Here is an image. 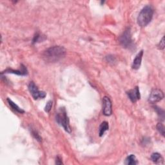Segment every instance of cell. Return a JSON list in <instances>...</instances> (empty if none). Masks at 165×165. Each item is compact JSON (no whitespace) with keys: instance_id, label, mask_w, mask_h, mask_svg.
Here are the masks:
<instances>
[{"instance_id":"cell-1","label":"cell","mask_w":165,"mask_h":165,"mask_svg":"<svg viewBox=\"0 0 165 165\" xmlns=\"http://www.w3.org/2000/svg\"><path fill=\"white\" fill-rule=\"evenodd\" d=\"M66 50L64 47L54 46L47 49L43 54V57L45 61L55 63L59 61L65 57Z\"/></svg>"},{"instance_id":"cell-2","label":"cell","mask_w":165,"mask_h":165,"mask_svg":"<svg viewBox=\"0 0 165 165\" xmlns=\"http://www.w3.org/2000/svg\"><path fill=\"white\" fill-rule=\"evenodd\" d=\"M154 10L150 6H146L141 10L138 17V23L141 27L148 25L153 17Z\"/></svg>"},{"instance_id":"cell-3","label":"cell","mask_w":165,"mask_h":165,"mask_svg":"<svg viewBox=\"0 0 165 165\" xmlns=\"http://www.w3.org/2000/svg\"><path fill=\"white\" fill-rule=\"evenodd\" d=\"M55 119L57 123L63 126L66 132H71V128L69 123V119L67 116V112L64 108H61L59 112L56 114Z\"/></svg>"},{"instance_id":"cell-4","label":"cell","mask_w":165,"mask_h":165,"mask_svg":"<svg viewBox=\"0 0 165 165\" xmlns=\"http://www.w3.org/2000/svg\"><path fill=\"white\" fill-rule=\"evenodd\" d=\"M119 41L123 47L126 48V49H129V48L132 47L133 45V42L132 40L130 28L128 27L127 29H126L123 34L121 35V36L119 37Z\"/></svg>"},{"instance_id":"cell-5","label":"cell","mask_w":165,"mask_h":165,"mask_svg":"<svg viewBox=\"0 0 165 165\" xmlns=\"http://www.w3.org/2000/svg\"><path fill=\"white\" fill-rule=\"evenodd\" d=\"M29 90L34 100H37L39 98H44L46 96V93L45 92H42V91L41 92L38 90L37 86L32 81L30 82L29 85Z\"/></svg>"},{"instance_id":"cell-6","label":"cell","mask_w":165,"mask_h":165,"mask_svg":"<svg viewBox=\"0 0 165 165\" xmlns=\"http://www.w3.org/2000/svg\"><path fill=\"white\" fill-rule=\"evenodd\" d=\"M164 98V94L161 90L154 89L149 96L148 101L150 103L154 104L162 100Z\"/></svg>"},{"instance_id":"cell-7","label":"cell","mask_w":165,"mask_h":165,"mask_svg":"<svg viewBox=\"0 0 165 165\" xmlns=\"http://www.w3.org/2000/svg\"><path fill=\"white\" fill-rule=\"evenodd\" d=\"M103 112L105 116H109L112 113V103L108 97H104L103 99Z\"/></svg>"},{"instance_id":"cell-8","label":"cell","mask_w":165,"mask_h":165,"mask_svg":"<svg viewBox=\"0 0 165 165\" xmlns=\"http://www.w3.org/2000/svg\"><path fill=\"white\" fill-rule=\"evenodd\" d=\"M127 95L132 103H136L141 98L140 92H139V88L138 87L134 88L132 90H129L127 92Z\"/></svg>"},{"instance_id":"cell-9","label":"cell","mask_w":165,"mask_h":165,"mask_svg":"<svg viewBox=\"0 0 165 165\" xmlns=\"http://www.w3.org/2000/svg\"><path fill=\"white\" fill-rule=\"evenodd\" d=\"M143 50H141L134 59V61L132 63V68L135 70H138L141 67V61H142V57H143Z\"/></svg>"},{"instance_id":"cell-10","label":"cell","mask_w":165,"mask_h":165,"mask_svg":"<svg viewBox=\"0 0 165 165\" xmlns=\"http://www.w3.org/2000/svg\"><path fill=\"white\" fill-rule=\"evenodd\" d=\"M22 66V70H13L11 69H8L6 70L5 72H6V73H16V74L17 75H26L27 73V68H25L23 65Z\"/></svg>"},{"instance_id":"cell-11","label":"cell","mask_w":165,"mask_h":165,"mask_svg":"<svg viewBox=\"0 0 165 165\" xmlns=\"http://www.w3.org/2000/svg\"><path fill=\"white\" fill-rule=\"evenodd\" d=\"M125 164L127 165H136L138 164V160H137L134 155L132 154L126 157L125 160Z\"/></svg>"},{"instance_id":"cell-12","label":"cell","mask_w":165,"mask_h":165,"mask_svg":"<svg viewBox=\"0 0 165 165\" xmlns=\"http://www.w3.org/2000/svg\"><path fill=\"white\" fill-rule=\"evenodd\" d=\"M7 101H8L9 105L11 106V107L14 110L20 114H23L25 112V111L23 110V109L20 108L18 106L16 105V104H15L12 100H10V99H7Z\"/></svg>"},{"instance_id":"cell-13","label":"cell","mask_w":165,"mask_h":165,"mask_svg":"<svg viewBox=\"0 0 165 165\" xmlns=\"http://www.w3.org/2000/svg\"><path fill=\"white\" fill-rule=\"evenodd\" d=\"M108 128H109L108 123L106 121H103V123L101 124V125L100 126V132H99L100 136V137L103 136L105 132L108 130Z\"/></svg>"},{"instance_id":"cell-14","label":"cell","mask_w":165,"mask_h":165,"mask_svg":"<svg viewBox=\"0 0 165 165\" xmlns=\"http://www.w3.org/2000/svg\"><path fill=\"white\" fill-rule=\"evenodd\" d=\"M151 159L152 161L156 162V163H158V162H161L162 161V157H161V154L159 153H154L152 154L151 156Z\"/></svg>"},{"instance_id":"cell-15","label":"cell","mask_w":165,"mask_h":165,"mask_svg":"<svg viewBox=\"0 0 165 165\" xmlns=\"http://www.w3.org/2000/svg\"><path fill=\"white\" fill-rule=\"evenodd\" d=\"M155 110H156L157 114H158L159 116L160 117V119H161V120L163 121L164 119V110H162V109H161V108L157 107V106H156V107H155Z\"/></svg>"},{"instance_id":"cell-16","label":"cell","mask_w":165,"mask_h":165,"mask_svg":"<svg viewBox=\"0 0 165 165\" xmlns=\"http://www.w3.org/2000/svg\"><path fill=\"white\" fill-rule=\"evenodd\" d=\"M44 36H42L39 34H36L34 37V39H33V43H35L41 41H43L45 39H43V37Z\"/></svg>"},{"instance_id":"cell-17","label":"cell","mask_w":165,"mask_h":165,"mask_svg":"<svg viewBox=\"0 0 165 165\" xmlns=\"http://www.w3.org/2000/svg\"><path fill=\"white\" fill-rule=\"evenodd\" d=\"M157 129L159 132L161 134L162 136H164V127L162 123H158L157 125Z\"/></svg>"},{"instance_id":"cell-18","label":"cell","mask_w":165,"mask_h":165,"mask_svg":"<svg viewBox=\"0 0 165 165\" xmlns=\"http://www.w3.org/2000/svg\"><path fill=\"white\" fill-rule=\"evenodd\" d=\"M52 106V101H48L46 106H45V111L46 112H49L50 110H51Z\"/></svg>"},{"instance_id":"cell-19","label":"cell","mask_w":165,"mask_h":165,"mask_svg":"<svg viewBox=\"0 0 165 165\" xmlns=\"http://www.w3.org/2000/svg\"><path fill=\"white\" fill-rule=\"evenodd\" d=\"M106 60H107V61L108 63H112V64H114V63L116 61V58L114 57V56H113V55H108V56L106 57Z\"/></svg>"},{"instance_id":"cell-20","label":"cell","mask_w":165,"mask_h":165,"mask_svg":"<svg viewBox=\"0 0 165 165\" xmlns=\"http://www.w3.org/2000/svg\"><path fill=\"white\" fill-rule=\"evenodd\" d=\"M32 135L34 136V138L37 139V141H41V138L39 136V134H38L35 131H32Z\"/></svg>"},{"instance_id":"cell-21","label":"cell","mask_w":165,"mask_h":165,"mask_svg":"<svg viewBox=\"0 0 165 165\" xmlns=\"http://www.w3.org/2000/svg\"><path fill=\"white\" fill-rule=\"evenodd\" d=\"M164 37H163L162 38V39L161 41H160L159 43V48L160 49H164Z\"/></svg>"},{"instance_id":"cell-22","label":"cell","mask_w":165,"mask_h":165,"mask_svg":"<svg viewBox=\"0 0 165 165\" xmlns=\"http://www.w3.org/2000/svg\"><path fill=\"white\" fill-rule=\"evenodd\" d=\"M55 164H63L62 159L59 156H57L56 157V160H55Z\"/></svg>"}]
</instances>
